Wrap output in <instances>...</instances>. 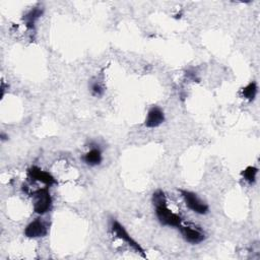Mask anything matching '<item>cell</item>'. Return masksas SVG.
I'll return each mask as SVG.
<instances>
[{
    "label": "cell",
    "mask_w": 260,
    "mask_h": 260,
    "mask_svg": "<svg viewBox=\"0 0 260 260\" xmlns=\"http://www.w3.org/2000/svg\"><path fill=\"white\" fill-rule=\"evenodd\" d=\"M90 90H91V92H92L93 95H98V96H99V95H102V94L104 93V87H103L98 81L91 83V85H90Z\"/></svg>",
    "instance_id": "4fadbf2b"
},
{
    "label": "cell",
    "mask_w": 260,
    "mask_h": 260,
    "mask_svg": "<svg viewBox=\"0 0 260 260\" xmlns=\"http://www.w3.org/2000/svg\"><path fill=\"white\" fill-rule=\"evenodd\" d=\"M155 215L158 221L164 225L178 228L182 223V217L173 212L169 207L167 201L155 204Z\"/></svg>",
    "instance_id": "6da1fadb"
},
{
    "label": "cell",
    "mask_w": 260,
    "mask_h": 260,
    "mask_svg": "<svg viewBox=\"0 0 260 260\" xmlns=\"http://www.w3.org/2000/svg\"><path fill=\"white\" fill-rule=\"evenodd\" d=\"M34 197V211L38 214H45L52 208V197L49 188L45 187L38 189L32 194Z\"/></svg>",
    "instance_id": "3957f363"
},
{
    "label": "cell",
    "mask_w": 260,
    "mask_h": 260,
    "mask_svg": "<svg viewBox=\"0 0 260 260\" xmlns=\"http://www.w3.org/2000/svg\"><path fill=\"white\" fill-rule=\"evenodd\" d=\"M258 174V169L254 166H249L242 171L241 175L246 182L249 184H254L256 182V176Z\"/></svg>",
    "instance_id": "7c38bea8"
},
{
    "label": "cell",
    "mask_w": 260,
    "mask_h": 260,
    "mask_svg": "<svg viewBox=\"0 0 260 260\" xmlns=\"http://www.w3.org/2000/svg\"><path fill=\"white\" fill-rule=\"evenodd\" d=\"M82 160L90 167L99 166L103 160L102 152L99 148H91L82 156Z\"/></svg>",
    "instance_id": "9c48e42d"
},
{
    "label": "cell",
    "mask_w": 260,
    "mask_h": 260,
    "mask_svg": "<svg viewBox=\"0 0 260 260\" xmlns=\"http://www.w3.org/2000/svg\"><path fill=\"white\" fill-rule=\"evenodd\" d=\"M111 231L113 232V234H115V236L117 238H119L120 240L124 241L128 246H130L135 252H137L138 254H140L143 258H146V254L144 252V249L140 246V244H138L130 235L129 233L125 230V228L116 219H112L111 223Z\"/></svg>",
    "instance_id": "7a4b0ae2"
},
{
    "label": "cell",
    "mask_w": 260,
    "mask_h": 260,
    "mask_svg": "<svg viewBox=\"0 0 260 260\" xmlns=\"http://www.w3.org/2000/svg\"><path fill=\"white\" fill-rule=\"evenodd\" d=\"M165 121V114L162 110L158 107H152L147 112L144 124L147 128H155L162 124Z\"/></svg>",
    "instance_id": "ba28073f"
},
{
    "label": "cell",
    "mask_w": 260,
    "mask_h": 260,
    "mask_svg": "<svg viewBox=\"0 0 260 260\" xmlns=\"http://www.w3.org/2000/svg\"><path fill=\"white\" fill-rule=\"evenodd\" d=\"M183 239L190 243V244H199L205 240V235L198 229H194L189 225H182L180 224L178 226Z\"/></svg>",
    "instance_id": "5b68a950"
},
{
    "label": "cell",
    "mask_w": 260,
    "mask_h": 260,
    "mask_svg": "<svg viewBox=\"0 0 260 260\" xmlns=\"http://www.w3.org/2000/svg\"><path fill=\"white\" fill-rule=\"evenodd\" d=\"M27 176L30 180L41 182V183L47 185L48 187L57 183L56 179L50 173L43 171L42 169H40L36 166H32L27 170Z\"/></svg>",
    "instance_id": "8992f818"
},
{
    "label": "cell",
    "mask_w": 260,
    "mask_h": 260,
    "mask_svg": "<svg viewBox=\"0 0 260 260\" xmlns=\"http://www.w3.org/2000/svg\"><path fill=\"white\" fill-rule=\"evenodd\" d=\"M257 91H258V87H257V83L255 81H251L249 82L245 87L242 88L241 92L243 98H245L246 100H248L249 102H252L255 100L256 95H257Z\"/></svg>",
    "instance_id": "8fae6325"
},
{
    "label": "cell",
    "mask_w": 260,
    "mask_h": 260,
    "mask_svg": "<svg viewBox=\"0 0 260 260\" xmlns=\"http://www.w3.org/2000/svg\"><path fill=\"white\" fill-rule=\"evenodd\" d=\"M180 192L185 200L186 206L190 210H192L193 212H195L197 214L208 213V211H209L208 205L205 202H203L202 200H200L194 192L187 191V190H180Z\"/></svg>",
    "instance_id": "277c9868"
},
{
    "label": "cell",
    "mask_w": 260,
    "mask_h": 260,
    "mask_svg": "<svg viewBox=\"0 0 260 260\" xmlns=\"http://www.w3.org/2000/svg\"><path fill=\"white\" fill-rule=\"evenodd\" d=\"M7 138H8V136H6L4 133H1V140H5Z\"/></svg>",
    "instance_id": "5bb4252c"
},
{
    "label": "cell",
    "mask_w": 260,
    "mask_h": 260,
    "mask_svg": "<svg viewBox=\"0 0 260 260\" xmlns=\"http://www.w3.org/2000/svg\"><path fill=\"white\" fill-rule=\"evenodd\" d=\"M43 14V9L40 8H32L30 9L24 16H23V21L25 22V25L28 28H34L35 22L37 19Z\"/></svg>",
    "instance_id": "30bf717a"
},
{
    "label": "cell",
    "mask_w": 260,
    "mask_h": 260,
    "mask_svg": "<svg viewBox=\"0 0 260 260\" xmlns=\"http://www.w3.org/2000/svg\"><path fill=\"white\" fill-rule=\"evenodd\" d=\"M47 233H48V228L46 223L40 218H37L30 221L24 229V236L32 239L45 237Z\"/></svg>",
    "instance_id": "52a82bcc"
}]
</instances>
